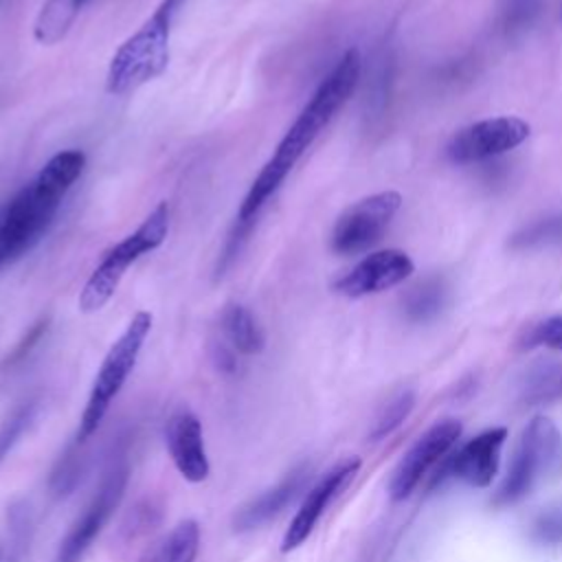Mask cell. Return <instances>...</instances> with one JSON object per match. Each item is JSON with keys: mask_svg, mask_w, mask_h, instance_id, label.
Here are the masks:
<instances>
[{"mask_svg": "<svg viewBox=\"0 0 562 562\" xmlns=\"http://www.w3.org/2000/svg\"><path fill=\"white\" fill-rule=\"evenodd\" d=\"M165 446L187 483H204L211 474V463L204 448L202 422L189 408H178L165 424Z\"/></svg>", "mask_w": 562, "mask_h": 562, "instance_id": "13", "label": "cell"}, {"mask_svg": "<svg viewBox=\"0 0 562 562\" xmlns=\"http://www.w3.org/2000/svg\"><path fill=\"white\" fill-rule=\"evenodd\" d=\"M400 206L402 195L397 191H380L353 202L338 215L331 228V250L345 257L369 250L380 241Z\"/></svg>", "mask_w": 562, "mask_h": 562, "instance_id": "6", "label": "cell"}, {"mask_svg": "<svg viewBox=\"0 0 562 562\" xmlns=\"http://www.w3.org/2000/svg\"><path fill=\"white\" fill-rule=\"evenodd\" d=\"M75 2H77V7H81L86 0H75Z\"/></svg>", "mask_w": 562, "mask_h": 562, "instance_id": "28", "label": "cell"}, {"mask_svg": "<svg viewBox=\"0 0 562 562\" xmlns=\"http://www.w3.org/2000/svg\"><path fill=\"white\" fill-rule=\"evenodd\" d=\"M560 18H562V9H560Z\"/></svg>", "mask_w": 562, "mask_h": 562, "instance_id": "29", "label": "cell"}, {"mask_svg": "<svg viewBox=\"0 0 562 562\" xmlns=\"http://www.w3.org/2000/svg\"><path fill=\"white\" fill-rule=\"evenodd\" d=\"M531 536L540 544H560L562 542V501L542 509L531 525Z\"/></svg>", "mask_w": 562, "mask_h": 562, "instance_id": "23", "label": "cell"}, {"mask_svg": "<svg viewBox=\"0 0 562 562\" xmlns=\"http://www.w3.org/2000/svg\"><path fill=\"white\" fill-rule=\"evenodd\" d=\"M560 435L551 419L533 417L516 446L512 465L501 490L494 496V505H512L522 498L542 470L549 468L558 452Z\"/></svg>", "mask_w": 562, "mask_h": 562, "instance_id": "7", "label": "cell"}, {"mask_svg": "<svg viewBox=\"0 0 562 562\" xmlns=\"http://www.w3.org/2000/svg\"><path fill=\"white\" fill-rule=\"evenodd\" d=\"M35 406L33 404H24L20 406L2 426H0V461L9 454V450L13 448V443L18 441V437L24 432V428L29 426L31 417H33Z\"/></svg>", "mask_w": 562, "mask_h": 562, "instance_id": "24", "label": "cell"}, {"mask_svg": "<svg viewBox=\"0 0 562 562\" xmlns=\"http://www.w3.org/2000/svg\"><path fill=\"white\" fill-rule=\"evenodd\" d=\"M184 2L187 0H162L138 31L116 48L105 75V90L110 94H130L165 72L173 20Z\"/></svg>", "mask_w": 562, "mask_h": 562, "instance_id": "3", "label": "cell"}, {"mask_svg": "<svg viewBox=\"0 0 562 562\" xmlns=\"http://www.w3.org/2000/svg\"><path fill=\"white\" fill-rule=\"evenodd\" d=\"M413 393L411 391H400L393 400H389V404L382 408V413L378 415L373 430H371V439H382L386 435H391L411 413L413 408Z\"/></svg>", "mask_w": 562, "mask_h": 562, "instance_id": "22", "label": "cell"}, {"mask_svg": "<svg viewBox=\"0 0 562 562\" xmlns=\"http://www.w3.org/2000/svg\"><path fill=\"white\" fill-rule=\"evenodd\" d=\"M413 270L415 263L404 250L384 248L360 259L334 283V290L347 299H360L400 285L413 274Z\"/></svg>", "mask_w": 562, "mask_h": 562, "instance_id": "12", "label": "cell"}, {"mask_svg": "<svg viewBox=\"0 0 562 562\" xmlns=\"http://www.w3.org/2000/svg\"><path fill=\"white\" fill-rule=\"evenodd\" d=\"M127 476L130 470L125 463H114L103 474L97 494L61 540L55 562H81L94 538L101 533L103 525L110 520L112 512L119 507L127 487Z\"/></svg>", "mask_w": 562, "mask_h": 562, "instance_id": "9", "label": "cell"}, {"mask_svg": "<svg viewBox=\"0 0 562 562\" xmlns=\"http://www.w3.org/2000/svg\"><path fill=\"white\" fill-rule=\"evenodd\" d=\"M310 481V465H299L294 468L283 481H279L274 487L266 490L263 494L250 498L244 503L235 514H233V529L235 531H252L274 516H279L305 487Z\"/></svg>", "mask_w": 562, "mask_h": 562, "instance_id": "14", "label": "cell"}, {"mask_svg": "<svg viewBox=\"0 0 562 562\" xmlns=\"http://www.w3.org/2000/svg\"><path fill=\"white\" fill-rule=\"evenodd\" d=\"M213 360L222 373H233L237 369V353L226 342H217L213 347Z\"/></svg>", "mask_w": 562, "mask_h": 562, "instance_id": "27", "label": "cell"}, {"mask_svg": "<svg viewBox=\"0 0 562 562\" xmlns=\"http://www.w3.org/2000/svg\"><path fill=\"white\" fill-rule=\"evenodd\" d=\"M560 244H562V213L536 220L522 226L509 239V246L514 250H533V248L560 246Z\"/></svg>", "mask_w": 562, "mask_h": 562, "instance_id": "20", "label": "cell"}, {"mask_svg": "<svg viewBox=\"0 0 562 562\" xmlns=\"http://www.w3.org/2000/svg\"><path fill=\"white\" fill-rule=\"evenodd\" d=\"M538 4L540 0H505V7H503L505 29L514 31L529 24L533 13L538 11Z\"/></svg>", "mask_w": 562, "mask_h": 562, "instance_id": "26", "label": "cell"}, {"mask_svg": "<svg viewBox=\"0 0 562 562\" xmlns=\"http://www.w3.org/2000/svg\"><path fill=\"white\" fill-rule=\"evenodd\" d=\"M527 342L562 351V314L549 316L533 325V329L527 336Z\"/></svg>", "mask_w": 562, "mask_h": 562, "instance_id": "25", "label": "cell"}, {"mask_svg": "<svg viewBox=\"0 0 562 562\" xmlns=\"http://www.w3.org/2000/svg\"><path fill=\"white\" fill-rule=\"evenodd\" d=\"M220 329L226 345L239 356H257L266 347V334L255 314L241 303H228L220 316Z\"/></svg>", "mask_w": 562, "mask_h": 562, "instance_id": "16", "label": "cell"}, {"mask_svg": "<svg viewBox=\"0 0 562 562\" xmlns=\"http://www.w3.org/2000/svg\"><path fill=\"white\" fill-rule=\"evenodd\" d=\"M83 167V151L64 149L9 202L0 217V268L22 257L40 241Z\"/></svg>", "mask_w": 562, "mask_h": 562, "instance_id": "2", "label": "cell"}, {"mask_svg": "<svg viewBox=\"0 0 562 562\" xmlns=\"http://www.w3.org/2000/svg\"><path fill=\"white\" fill-rule=\"evenodd\" d=\"M362 59L356 48L342 53L329 75L318 83L310 101L303 105L294 123L288 127L283 138L279 140L274 154L266 160L261 171L255 176L244 202L237 211V222L255 224L257 213L266 204V200L281 187L301 156L310 149L316 136L329 125L336 112L349 101L358 81H360Z\"/></svg>", "mask_w": 562, "mask_h": 562, "instance_id": "1", "label": "cell"}, {"mask_svg": "<svg viewBox=\"0 0 562 562\" xmlns=\"http://www.w3.org/2000/svg\"><path fill=\"white\" fill-rule=\"evenodd\" d=\"M446 303V285L441 279H426L424 283L415 285L406 301L404 310L411 321H428L441 312Z\"/></svg>", "mask_w": 562, "mask_h": 562, "instance_id": "21", "label": "cell"}, {"mask_svg": "<svg viewBox=\"0 0 562 562\" xmlns=\"http://www.w3.org/2000/svg\"><path fill=\"white\" fill-rule=\"evenodd\" d=\"M169 233V204L160 202L143 222L140 226L123 237L116 246H112L99 266L92 270L88 281L79 292V310L83 314L99 312L116 292L125 270L140 259L143 255L162 246Z\"/></svg>", "mask_w": 562, "mask_h": 562, "instance_id": "5", "label": "cell"}, {"mask_svg": "<svg viewBox=\"0 0 562 562\" xmlns=\"http://www.w3.org/2000/svg\"><path fill=\"white\" fill-rule=\"evenodd\" d=\"M520 391L527 404H551L562 400V362L542 360L529 367L522 378Z\"/></svg>", "mask_w": 562, "mask_h": 562, "instance_id": "18", "label": "cell"}, {"mask_svg": "<svg viewBox=\"0 0 562 562\" xmlns=\"http://www.w3.org/2000/svg\"><path fill=\"white\" fill-rule=\"evenodd\" d=\"M531 127L518 116H490L454 132L446 145V156L457 165L481 162L527 140Z\"/></svg>", "mask_w": 562, "mask_h": 562, "instance_id": "8", "label": "cell"}, {"mask_svg": "<svg viewBox=\"0 0 562 562\" xmlns=\"http://www.w3.org/2000/svg\"><path fill=\"white\" fill-rule=\"evenodd\" d=\"M360 470V459H347L340 461L336 468H331L327 474H323L316 485L305 494L303 503L299 505L296 514L292 516L283 538H281V553H290L294 549H299L314 531V527L318 525L321 516L325 514V509L329 507V503L340 496L349 483L356 479Z\"/></svg>", "mask_w": 562, "mask_h": 562, "instance_id": "11", "label": "cell"}, {"mask_svg": "<svg viewBox=\"0 0 562 562\" xmlns=\"http://www.w3.org/2000/svg\"><path fill=\"white\" fill-rule=\"evenodd\" d=\"M461 437V424L457 419H441L430 426L400 459L389 481V494L393 501H404L428 474V470L450 452Z\"/></svg>", "mask_w": 562, "mask_h": 562, "instance_id": "10", "label": "cell"}, {"mask_svg": "<svg viewBox=\"0 0 562 562\" xmlns=\"http://www.w3.org/2000/svg\"><path fill=\"white\" fill-rule=\"evenodd\" d=\"M151 323H154L151 312L138 310L130 318V323L121 331V336L110 345V349H108L105 358L101 360V367L92 380L88 402L79 417V428H77L79 443L90 439L99 430L114 397L121 393L123 384L127 382L130 373L136 367L140 349L151 331Z\"/></svg>", "mask_w": 562, "mask_h": 562, "instance_id": "4", "label": "cell"}, {"mask_svg": "<svg viewBox=\"0 0 562 562\" xmlns=\"http://www.w3.org/2000/svg\"><path fill=\"white\" fill-rule=\"evenodd\" d=\"M507 439L505 428H490L470 439L452 459V474L472 487H487L501 463V448Z\"/></svg>", "mask_w": 562, "mask_h": 562, "instance_id": "15", "label": "cell"}, {"mask_svg": "<svg viewBox=\"0 0 562 562\" xmlns=\"http://www.w3.org/2000/svg\"><path fill=\"white\" fill-rule=\"evenodd\" d=\"M200 551V525L193 518H184L173 525L165 536L151 542L138 562H195Z\"/></svg>", "mask_w": 562, "mask_h": 562, "instance_id": "17", "label": "cell"}, {"mask_svg": "<svg viewBox=\"0 0 562 562\" xmlns=\"http://www.w3.org/2000/svg\"><path fill=\"white\" fill-rule=\"evenodd\" d=\"M77 11L79 7L75 4V0H48L35 20V40L48 46L57 44L68 33Z\"/></svg>", "mask_w": 562, "mask_h": 562, "instance_id": "19", "label": "cell"}]
</instances>
